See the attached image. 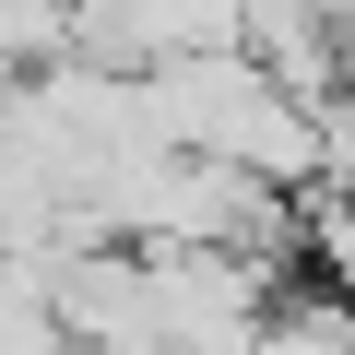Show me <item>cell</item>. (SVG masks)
I'll return each mask as SVG.
<instances>
[{"label": "cell", "instance_id": "cell-1", "mask_svg": "<svg viewBox=\"0 0 355 355\" xmlns=\"http://www.w3.org/2000/svg\"><path fill=\"white\" fill-rule=\"evenodd\" d=\"M237 355H355V296L308 272V284H284V296L249 320V343H237Z\"/></svg>", "mask_w": 355, "mask_h": 355}]
</instances>
